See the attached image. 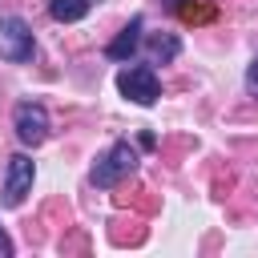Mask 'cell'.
<instances>
[{
  "label": "cell",
  "mask_w": 258,
  "mask_h": 258,
  "mask_svg": "<svg viewBox=\"0 0 258 258\" xmlns=\"http://www.w3.org/2000/svg\"><path fill=\"white\" fill-rule=\"evenodd\" d=\"M133 169H137V149H133L129 141H117V145H109V149L97 157L89 181H93L97 189H113V185H117L121 177H129Z\"/></svg>",
  "instance_id": "6da1fadb"
},
{
  "label": "cell",
  "mask_w": 258,
  "mask_h": 258,
  "mask_svg": "<svg viewBox=\"0 0 258 258\" xmlns=\"http://www.w3.org/2000/svg\"><path fill=\"white\" fill-rule=\"evenodd\" d=\"M36 52V36L24 16H0V60L8 64H28Z\"/></svg>",
  "instance_id": "7a4b0ae2"
},
{
  "label": "cell",
  "mask_w": 258,
  "mask_h": 258,
  "mask_svg": "<svg viewBox=\"0 0 258 258\" xmlns=\"http://www.w3.org/2000/svg\"><path fill=\"white\" fill-rule=\"evenodd\" d=\"M117 93L133 105H153L161 97V81H157V69L153 64H129L117 73Z\"/></svg>",
  "instance_id": "3957f363"
},
{
  "label": "cell",
  "mask_w": 258,
  "mask_h": 258,
  "mask_svg": "<svg viewBox=\"0 0 258 258\" xmlns=\"http://www.w3.org/2000/svg\"><path fill=\"white\" fill-rule=\"evenodd\" d=\"M12 129H16V137H20V145H28V149H36V145H44L48 141V109L40 105V101H20L16 109H12Z\"/></svg>",
  "instance_id": "277c9868"
},
{
  "label": "cell",
  "mask_w": 258,
  "mask_h": 258,
  "mask_svg": "<svg viewBox=\"0 0 258 258\" xmlns=\"http://www.w3.org/2000/svg\"><path fill=\"white\" fill-rule=\"evenodd\" d=\"M32 181H36V165L28 153H12L8 157V169H4V189H0V206L16 210L28 194H32Z\"/></svg>",
  "instance_id": "5b68a950"
},
{
  "label": "cell",
  "mask_w": 258,
  "mask_h": 258,
  "mask_svg": "<svg viewBox=\"0 0 258 258\" xmlns=\"http://www.w3.org/2000/svg\"><path fill=\"white\" fill-rule=\"evenodd\" d=\"M141 28H145V16H133L109 44H105V56L109 60H121V64H129L133 56H137V48H141Z\"/></svg>",
  "instance_id": "8992f818"
},
{
  "label": "cell",
  "mask_w": 258,
  "mask_h": 258,
  "mask_svg": "<svg viewBox=\"0 0 258 258\" xmlns=\"http://www.w3.org/2000/svg\"><path fill=\"white\" fill-rule=\"evenodd\" d=\"M177 52H181V36H173V32H157L149 40V60L153 64H169Z\"/></svg>",
  "instance_id": "52a82bcc"
},
{
  "label": "cell",
  "mask_w": 258,
  "mask_h": 258,
  "mask_svg": "<svg viewBox=\"0 0 258 258\" xmlns=\"http://www.w3.org/2000/svg\"><path fill=\"white\" fill-rule=\"evenodd\" d=\"M48 16L56 24H73L89 16V0H48Z\"/></svg>",
  "instance_id": "ba28073f"
},
{
  "label": "cell",
  "mask_w": 258,
  "mask_h": 258,
  "mask_svg": "<svg viewBox=\"0 0 258 258\" xmlns=\"http://www.w3.org/2000/svg\"><path fill=\"white\" fill-rule=\"evenodd\" d=\"M246 93L258 101V52H254V60L246 64Z\"/></svg>",
  "instance_id": "9c48e42d"
},
{
  "label": "cell",
  "mask_w": 258,
  "mask_h": 258,
  "mask_svg": "<svg viewBox=\"0 0 258 258\" xmlns=\"http://www.w3.org/2000/svg\"><path fill=\"white\" fill-rule=\"evenodd\" d=\"M0 258H12V242H8L4 230H0Z\"/></svg>",
  "instance_id": "30bf717a"
},
{
  "label": "cell",
  "mask_w": 258,
  "mask_h": 258,
  "mask_svg": "<svg viewBox=\"0 0 258 258\" xmlns=\"http://www.w3.org/2000/svg\"><path fill=\"white\" fill-rule=\"evenodd\" d=\"M161 4H165V8H181V0H161Z\"/></svg>",
  "instance_id": "8fae6325"
}]
</instances>
